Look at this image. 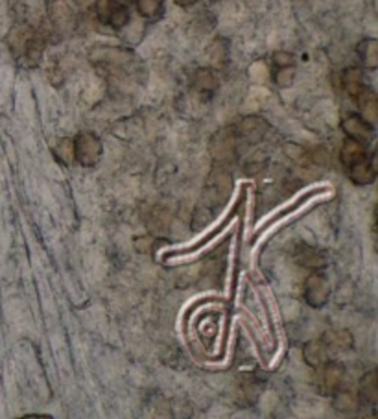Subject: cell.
I'll return each mask as SVG.
<instances>
[{"mask_svg":"<svg viewBox=\"0 0 378 419\" xmlns=\"http://www.w3.org/2000/svg\"><path fill=\"white\" fill-rule=\"evenodd\" d=\"M294 261H296L299 266H305V268H310V270L323 268V266L327 264L325 254H323V251H320V249L306 246V244H301L299 248L296 249V254H294Z\"/></svg>","mask_w":378,"mask_h":419,"instance_id":"10","label":"cell"},{"mask_svg":"<svg viewBox=\"0 0 378 419\" xmlns=\"http://www.w3.org/2000/svg\"><path fill=\"white\" fill-rule=\"evenodd\" d=\"M303 358L310 368H321L329 361V347L323 340H312L303 347Z\"/></svg>","mask_w":378,"mask_h":419,"instance_id":"11","label":"cell"},{"mask_svg":"<svg viewBox=\"0 0 378 419\" xmlns=\"http://www.w3.org/2000/svg\"><path fill=\"white\" fill-rule=\"evenodd\" d=\"M330 296V287L327 279L320 273H312L305 281V301L314 308H321Z\"/></svg>","mask_w":378,"mask_h":419,"instance_id":"3","label":"cell"},{"mask_svg":"<svg viewBox=\"0 0 378 419\" xmlns=\"http://www.w3.org/2000/svg\"><path fill=\"white\" fill-rule=\"evenodd\" d=\"M325 346L330 349H351L353 347V334L349 331H329L323 337Z\"/></svg>","mask_w":378,"mask_h":419,"instance_id":"19","label":"cell"},{"mask_svg":"<svg viewBox=\"0 0 378 419\" xmlns=\"http://www.w3.org/2000/svg\"><path fill=\"white\" fill-rule=\"evenodd\" d=\"M327 190H329V189H327V187H320V189H312V190H308V192H305V194H301L299 198H297V200L294 201V204L286 205L284 209L279 211L277 215H273L272 218L267 220L266 224L262 225L260 230L257 231V237H258V234L264 233V231H266V230H270V227H272L273 224H277V222H281L282 218H286L288 215H294V213H296L297 209H301V207H303V205H305L306 201L312 200V198H315V196H317V194H323V192H327Z\"/></svg>","mask_w":378,"mask_h":419,"instance_id":"6","label":"cell"},{"mask_svg":"<svg viewBox=\"0 0 378 419\" xmlns=\"http://www.w3.org/2000/svg\"><path fill=\"white\" fill-rule=\"evenodd\" d=\"M358 104H360V111H362V118L365 122H369L371 126H374V122L378 120V100L377 94L371 91L369 87H365L362 93L358 94Z\"/></svg>","mask_w":378,"mask_h":419,"instance_id":"13","label":"cell"},{"mask_svg":"<svg viewBox=\"0 0 378 419\" xmlns=\"http://www.w3.org/2000/svg\"><path fill=\"white\" fill-rule=\"evenodd\" d=\"M358 54L362 63L369 70H374L378 67V41L364 39L358 44Z\"/></svg>","mask_w":378,"mask_h":419,"instance_id":"17","label":"cell"},{"mask_svg":"<svg viewBox=\"0 0 378 419\" xmlns=\"http://www.w3.org/2000/svg\"><path fill=\"white\" fill-rule=\"evenodd\" d=\"M294 78H296V68H294V65H290V67H279L277 68L275 76H273L277 85L282 89L290 87Z\"/></svg>","mask_w":378,"mask_h":419,"instance_id":"24","label":"cell"},{"mask_svg":"<svg viewBox=\"0 0 378 419\" xmlns=\"http://www.w3.org/2000/svg\"><path fill=\"white\" fill-rule=\"evenodd\" d=\"M349 168V177L356 185H369L377 180V168H374L373 157H365L362 161L353 163Z\"/></svg>","mask_w":378,"mask_h":419,"instance_id":"8","label":"cell"},{"mask_svg":"<svg viewBox=\"0 0 378 419\" xmlns=\"http://www.w3.org/2000/svg\"><path fill=\"white\" fill-rule=\"evenodd\" d=\"M137 10L146 19H156L165 10V2L163 0H135Z\"/></svg>","mask_w":378,"mask_h":419,"instance_id":"21","label":"cell"},{"mask_svg":"<svg viewBox=\"0 0 378 419\" xmlns=\"http://www.w3.org/2000/svg\"><path fill=\"white\" fill-rule=\"evenodd\" d=\"M237 144L238 139L233 127L222 130V132H218L210 139V156H213L214 161L220 163V165L234 161V157H237Z\"/></svg>","mask_w":378,"mask_h":419,"instance_id":"2","label":"cell"},{"mask_svg":"<svg viewBox=\"0 0 378 419\" xmlns=\"http://www.w3.org/2000/svg\"><path fill=\"white\" fill-rule=\"evenodd\" d=\"M360 405L374 406L378 401V380H377V371H369L365 373L360 384Z\"/></svg>","mask_w":378,"mask_h":419,"instance_id":"14","label":"cell"},{"mask_svg":"<svg viewBox=\"0 0 378 419\" xmlns=\"http://www.w3.org/2000/svg\"><path fill=\"white\" fill-rule=\"evenodd\" d=\"M344 87L349 96L356 98L365 89L364 73L360 68H347L344 73Z\"/></svg>","mask_w":378,"mask_h":419,"instance_id":"16","label":"cell"},{"mask_svg":"<svg viewBox=\"0 0 378 419\" xmlns=\"http://www.w3.org/2000/svg\"><path fill=\"white\" fill-rule=\"evenodd\" d=\"M194 87L199 93H213L214 89L218 87V80L214 76L213 70L209 68H199L194 74Z\"/></svg>","mask_w":378,"mask_h":419,"instance_id":"20","label":"cell"},{"mask_svg":"<svg viewBox=\"0 0 378 419\" xmlns=\"http://www.w3.org/2000/svg\"><path fill=\"white\" fill-rule=\"evenodd\" d=\"M115 2H118V4H126L127 6L131 2V0H115Z\"/></svg>","mask_w":378,"mask_h":419,"instance_id":"27","label":"cell"},{"mask_svg":"<svg viewBox=\"0 0 378 419\" xmlns=\"http://www.w3.org/2000/svg\"><path fill=\"white\" fill-rule=\"evenodd\" d=\"M50 15H52L53 25L58 28H65L68 25V19H70V10H68V6L65 4L63 0H56L50 6Z\"/></svg>","mask_w":378,"mask_h":419,"instance_id":"22","label":"cell"},{"mask_svg":"<svg viewBox=\"0 0 378 419\" xmlns=\"http://www.w3.org/2000/svg\"><path fill=\"white\" fill-rule=\"evenodd\" d=\"M175 2H177V4H179V6H184V8H187V6L196 4L198 0H175Z\"/></svg>","mask_w":378,"mask_h":419,"instance_id":"26","label":"cell"},{"mask_svg":"<svg viewBox=\"0 0 378 419\" xmlns=\"http://www.w3.org/2000/svg\"><path fill=\"white\" fill-rule=\"evenodd\" d=\"M320 370H321L320 384H317V388H320V394H323V395L336 394V392L339 390L341 382H344V377H345L344 365L338 364V362L327 361L325 364L321 365Z\"/></svg>","mask_w":378,"mask_h":419,"instance_id":"4","label":"cell"},{"mask_svg":"<svg viewBox=\"0 0 378 419\" xmlns=\"http://www.w3.org/2000/svg\"><path fill=\"white\" fill-rule=\"evenodd\" d=\"M53 156L61 163H70L74 159V146L70 139H61L53 148Z\"/></svg>","mask_w":378,"mask_h":419,"instance_id":"23","label":"cell"},{"mask_svg":"<svg viewBox=\"0 0 378 419\" xmlns=\"http://www.w3.org/2000/svg\"><path fill=\"white\" fill-rule=\"evenodd\" d=\"M74 159L82 166H94L102 156V142L94 133L83 132L73 141Z\"/></svg>","mask_w":378,"mask_h":419,"instance_id":"1","label":"cell"},{"mask_svg":"<svg viewBox=\"0 0 378 419\" xmlns=\"http://www.w3.org/2000/svg\"><path fill=\"white\" fill-rule=\"evenodd\" d=\"M273 65H275L277 68L290 67V65H294V56H291L290 52H275V54H273Z\"/></svg>","mask_w":378,"mask_h":419,"instance_id":"25","label":"cell"},{"mask_svg":"<svg viewBox=\"0 0 378 419\" xmlns=\"http://www.w3.org/2000/svg\"><path fill=\"white\" fill-rule=\"evenodd\" d=\"M233 130L237 133V139H244L248 144H257L266 135L267 124L260 117H246L238 122V126Z\"/></svg>","mask_w":378,"mask_h":419,"instance_id":"5","label":"cell"},{"mask_svg":"<svg viewBox=\"0 0 378 419\" xmlns=\"http://www.w3.org/2000/svg\"><path fill=\"white\" fill-rule=\"evenodd\" d=\"M339 157H341V163L345 166H351L353 163L362 161L367 157V151H365V142L356 141V139H351L347 137V141L344 142L341 146V151H339Z\"/></svg>","mask_w":378,"mask_h":419,"instance_id":"12","label":"cell"},{"mask_svg":"<svg viewBox=\"0 0 378 419\" xmlns=\"http://www.w3.org/2000/svg\"><path fill=\"white\" fill-rule=\"evenodd\" d=\"M334 401H332V406L334 410L341 412V414H354L356 410H360V397L353 392H336Z\"/></svg>","mask_w":378,"mask_h":419,"instance_id":"15","label":"cell"},{"mask_svg":"<svg viewBox=\"0 0 378 419\" xmlns=\"http://www.w3.org/2000/svg\"><path fill=\"white\" fill-rule=\"evenodd\" d=\"M237 211H238V207L237 209L233 211V213H231V215L227 216V218L223 220L222 224L218 225V227H216V230H213L210 231L209 234H207V237H205L203 240H199V242H196V244H192V246H190V248H183V249H174V251H166L165 254V261H168V258H172V257H181V255H190V254H196V251H199V249L201 248H205V246H207V244H210L213 242L214 239H216V237H218L220 233H222L223 230H225V227H227L229 225V222H233V218L234 216H237Z\"/></svg>","mask_w":378,"mask_h":419,"instance_id":"9","label":"cell"},{"mask_svg":"<svg viewBox=\"0 0 378 419\" xmlns=\"http://www.w3.org/2000/svg\"><path fill=\"white\" fill-rule=\"evenodd\" d=\"M107 23L115 30H122L130 23V8L126 4H118L113 0L109 6V13H107Z\"/></svg>","mask_w":378,"mask_h":419,"instance_id":"18","label":"cell"},{"mask_svg":"<svg viewBox=\"0 0 378 419\" xmlns=\"http://www.w3.org/2000/svg\"><path fill=\"white\" fill-rule=\"evenodd\" d=\"M341 130L347 133V137L351 139H356V141L367 142L371 137H373V126L365 122L360 115H349L341 120Z\"/></svg>","mask_w":378,"mask_h":419,"instance_id":"7","label":"cell"}]
</instances>
